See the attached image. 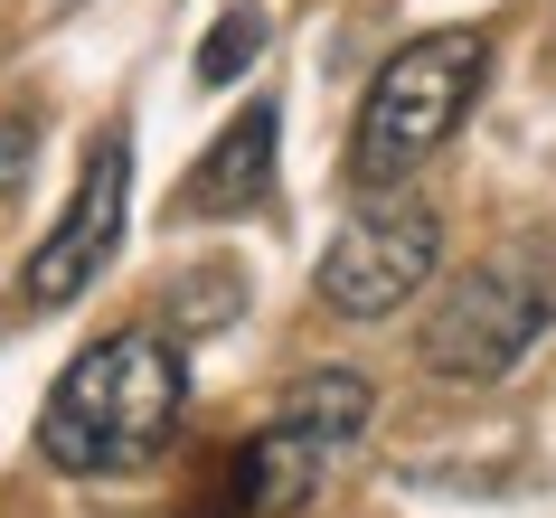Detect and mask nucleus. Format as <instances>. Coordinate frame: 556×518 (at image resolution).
<instances>
[{
	"label": "nucleus",
	"mask_w": 556,
	"mask_h": 518,
	"mask_svg": "<svg viewBox=\"0 0 556 518\" xmlns=\"http://www.w3.org/2000/svg\"><path fill=\"white\" fill-rule=\"evenodd\" d=\"M255 58H264V10H255V0H236L227 20L207 29V48H199V86H236Z\"/></svg>",
	"instance_id": "obj_8"
},
{
	"label": "nucleus",
	"mask_w": 556,
	"mask_h": 518,
	"mask_svg": "<svg viewBox=\"0 0 556 518\" xmlns=\"http://www.w3.org/2000/svg\"><path fill=\"white\" fill-rule=\"evenodd\" d=\"M556 330V274L528 255H491L463 264L443 283L434 320H425V368L453 377V387H491L528 358V349Z\"/></svg>",
	"instance_id": "obj_3"
},
{
	"label": "nucleus",
	"mask_w": 556,
	"mask_h": 518,
	"mask_svg": "<svg viewBox=\"0 0 556 518\" xmlns=\"http://www.w3.org/2000/svg\"><path fill=\"white\" fill-rule=\"evenodd\" d=\"M274 142H283V104H236V123L189 161L179 179V217H255L274 199Z\"/></svg>",
	"instance_id": "obj_6"
},
{
	"label": "nucleus",
	"mask_w": 556,
	"mask_h": 518,
	"mask_svg": "<svg viewBox=\"0 0 556 518\" xmlns=\"http://www.w3.org/2000/svg\"><path fill=\"white\" fill-rule=\"evenodd\" d=\"M481 76H491V38L481 29L406 38V48L368 76V104H358V132H350V179L387 189V179H406L415 161H434V151L463 132V114L481 104Z\"/></svg>",
	"instance_id": "obj_2"
},
{
	"label": "nucleus",
	"mask_w": 556,
	"mask_h": 518,
	"mask_svg": "<svg viewBox=\"0 0 556 518\" xmlns=\"http://www.w3.org/2000/svg\"><path fill=\"white\" fill-rule=\"evenodd\" d=\"M189 415V368L161 330H104L66 358V377L38 405V462L66 481H123L170 453Z\"/></svg>",
	"instance_id": "obj_1"
},
{
	"label": "nucleus",
	"mask_w": 556,
	"mask_h": 518,
	"mask_svg": "<svg viewBox=\"0 0 556 518\" xmlns=\"http://www.w3.org/2000/svg\"><path fill=\"white\" fill-rule=\"evenodd\" d=\"M434 274H443V217H434V207H415V199L350 217V227L321 245V264H312V283H321V302H330L340 320L406 312Z\"/></svg>",
	"instance_id": "obj_4"
},
{
	"label": "nucleus",
	"mask_w": 556,
	"mask_h": 518,
	"mask_svg": "<svg viewBox=\"0 0 556 518\" xmlns=\"http://www.w3.org/2000/svg\"><path fill=\"white\" fill-rule=\"evenodd\" d=\"M123 217H132V142H123V132H94V142H86V170H76V199H66V217L38 236L29 274H20V312H66V302H76V292L114 264Z\"/></svg>",
	"instance_id": "obj_5"
},
{
	"label": "nucleus",
	"mask_w": 556,
	"mask_h": 518,
	"mask_svg": "<svg viewBox=\"0 0 556 518\" xmlns=\"http://www.w3.org/2000/svg\"><path fill=\"white\" fill-rule=\"evenodd\" d=\"M368 415H378V387L358 368H321V377H302V387H283V405H274V425H293L321 453H350L358 433H368Z\"/></svg>",
	"instance_id": "obj_7"
}]
</instances>
